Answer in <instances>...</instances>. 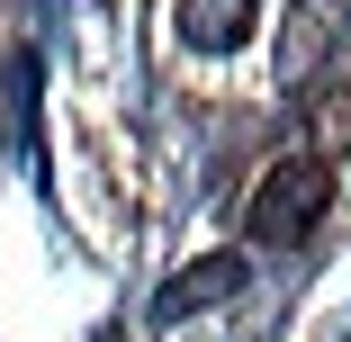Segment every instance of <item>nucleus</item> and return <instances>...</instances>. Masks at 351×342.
I'll list each match as a JSON object with an SVG mask.
<instances>
[{"mask_svg": "<svg viewBox=\"0 0 351 342\" xmlns=\"http://www.w3.org/2000/svg\"><path fill=\"white\" fill-rule=\"evenodd\" d=\"M324 208H333V171L298 154V162H279V171L252 189V217H243V225H252V243H270V252H279V243H306Z\"/></svg>", "mask_w": 351, "mask_h": 342, "instance_id": "nucleus-1", "label": "nucleus"}, {"mask_svg": "<svg viewBox=\"0 0 351 342\" xmlns=\"http://www.w3.org/2000/svg\"><path fill=\"white\" fill-rule=\"evenodd\" d=\"M180 45H198V54H226V45H243L252 36V19H261V0H180Z\"/></svg>", "mask_w": 351, "mask_h": 342, "instance_id": "nucleus-2", "label": "nucleus"}, {"mask_svg": "<svg viewBox=\"0 0 351 342\" xmlns=\"http://www.w3.org/2000/svg\"><path fill=\"white\" fill-rule=\"evenodd\" d=\"M234 289H243V261H234V252H217V261L180 270V280L162 289V315H189V306H207V297H234Z\"/></svg>", "mask_w": 351, "mask_h": 342, "instance_id": "nucleus-3", "label": "nucleus"}]
</instances>
